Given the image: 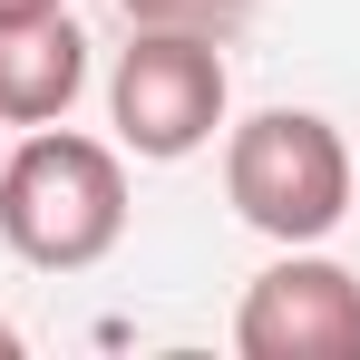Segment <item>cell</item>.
<instances>
[{
	"instance_id": "7",
	"label": "cell",
	"mask_w": 360,
	"mask_h": 360,
	"mask_svg": "<svg viewBox=\"0 0 360 360\" xmlns=\"http://www.w3.org/2000/svg\"><path fill=\"white\" fill-rule=\"evenodd\" d=\"M39 10H68V0H0V20H39Z\"/></svg>"
},
{
	"instance_id": "8",
	"label": "cell",
	"mask_w": 360,
	"mask_h": 360,
	"mask_svg": "<svg viewBox=\"0 0 360 360\" xmlns=\"http://www.w3.org/2000/svg\"><path fill=\"white\" fill-rule=\"evenodd\" d=\"M0 360H20V331H10V321H0Z\"/></svg>"
},
{
	"instance_id": "6",
	"label": "cell",
	"mask_w": 360,
	"mask_h": 360,
	"mask_svg": "<svg viewBox=\"0 0 360 360\" xmlns=\"http://www.w3.org/2000/svg\"><path fill=\"white\" fill-rule=\"evenodd\" d=\"M127 30H205V39H234L253 20V0H117Z\"/></svg>"
},
{
	"instance_id": "5",
	"label": "cell",
	"mask_w": 360,
	"mask_h": 360,
	"mask_svg": "<svg viewBox=\"0 0 360 360\" xmlns=\"http://www.w3.org/2000/svg\"><path fill=\"white\" fill-rule=\"evenodd\" d=\"M88 88V39L68 10L0 20V127H59Z\"/></svg>"
},
{
	"instance_id": "4",
	"label": "cell",
	"mask_w": 360,
	"mask_h": 360,
	"mask_svg": "<svg viewBox=\"0 0 360 360\" xmlns=\"http://www.w3.org/2000/svg\"><path fill=\"white\" fill-rule=\"evenodd\" d=\"M243 360H360V273L331 263L321 243H283L234 302Z\"/></svg>"
},
{
	"instance_id": "1",
	"label": "cell",
	"mask_w": 360,
	"mask_h": 360,
	"mask_svg": "<svg viewBox=\"0 0 360 360\" xmlns=\"http://www.w3.org/2000/svg\"><path fill=\"white\" fill-rule=\"evenodd\" d=\"M0 243L30 273H88L127 243V146L30 127L0 156Z\"/></svg>"
},
{
	"instance_id": "2",
	"label": "cell",
	"mask_w": 360,
	"mask_h": 360,
	"mask_svg": "<svg viewBox=\"0 0 360 360\" xmlns=\"http://www.w3.org/2000/svg\"><path fill=\"white\" fill-rule=\"evenodd\" d=\"M360 195V156L321 108H253L224 136V205L263 243H331Z\"/></svg>"
},
{
	"instance_id": "3",
	"label": "cell",
	"mask_w": 360,
	"mask_h": 360,
	"mask_svg": "<svg viewBox=\"0 0 360 360\" xmlns=\"http://www.w3.org/2000/svg\"><path fill=\"white\" fill-rule=\"evenodd\" d=\"M224 108H234L224 39H205V30H127L117 68H108V127H117L127 156L176 166L195 146H214Z\"/></svg>"
},
{
	"instance_id": "9",
	"label": "cell",
	"mask_w": 360,
	"mask_h": 360,
	"mask_svg": "<svg viewBox=\"0 0 360 360\" xmlns=\"http://www.w3.org/2000/svg\"><path fill=\"white\" fill-rule=\"evenodd\" d=\"M0 156H10V127H0Z\"/></svg>"
}]
</instances>
